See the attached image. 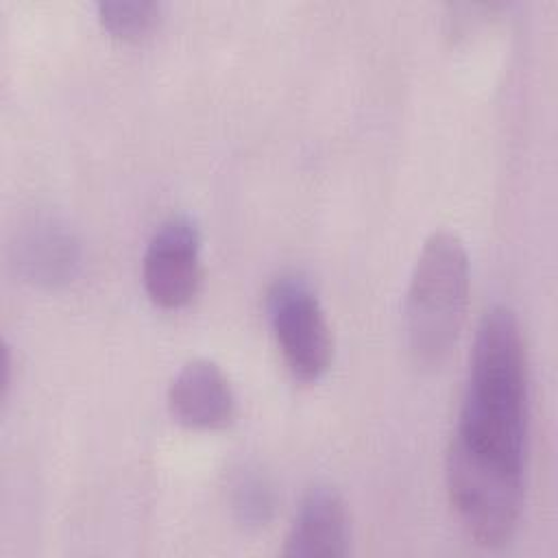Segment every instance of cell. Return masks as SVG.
Listing matches in <instances>:
<instances>
[{
	"instance_id": "obj_8",
	"label": "cell",
	"mask_w": 558,
	"mask_h": 558,
	"mask_svg": "<svg viewBox=\"0 0 558 558\" xmlns=\"http://www.w3.org/2000/svg\"><path fill=\"white\" fill-rule=\"evenodd\" d=\"M233 517L244 527H262L275 514V490L270 480L259 469H240L229 488Z\"/></svg>"
},
{
	"instance_id": "obj_2",
	"label": "cell",
	"mask_w": 558,
	"mask_h": 558,
	"mask_svg": "<svg viewBox=\"0 0 558 558\" xmlns=\"http://www.w3.org/2000/svg\"><path fill=\"white\" fill-rule=\"evenodd\" d=\"M469 255L451 231H434L414 262L405 292L403 323L412 362L440 366L453 349L466 310Z\"/></svg>"
},
{
	"instance_id": "obj_4",
	"label": "cell",
	"mask_w": 558,
	"mask_h": 558,
	"mask_svg": "<svg viewBox=\"0 0 558 558\" xmlns=\"http://www.w3.org/2000/svg\"><path fill=\"white\" fill-rule=\"evenodd\" d=\"M201 233L192 218L170 216L150 235L142 279L150 301L166 310L187 305L201 286Z\"/></svg>"
},
{
	"instance_id": "obj_6",
	"label": "cell",
	"mask_w": 558,
	"mask_h": 558,
	"mask_svg": "<svg viewBox=\"0 0 558 558\" xmlns=\"http://www.w3.org/2000/svg\"><path fill=\"white\" fill-rule=\"evenodd\" d=\"M349 547V514L342 495L329 484L312 486L290 523L283 556L336 558Z\"/></svg>"
},
{
	"instance_id": "obj_9",
	"label": "cell",
	"mask_w": 558,
	"mask_h": 558,
	"mask_svg": "<svg viewBox=\"0 0 558 558\" xmlns=\"http://www.w3.org/2000/svg\"><path fill=\"white\" fill-rule=\"evenodd\" d=\"M102 26L124 39L146 35L161 15V4L155 0H102L98 2Z\"/></svg>"
},
{
	"instance_id": "obj_5",
	"label": "cell",
	"mask_w": 558,
	"mask_h": 558,
	"mask_svg": "<svg viewBox=\"0 0 558 558\" xmlns=\"http://www.w3.org/2000/svg\"><path fill=\"white\" fill-rule=\"evenodd\" d=\"M168 408L190 429H220L235 416V392L214 360L194 357L172 377Z\"/></svg>"
},
{
	"instance_id": "obj_1",
	"label": "cell",
	"mask_w": 558,
	"mask_h": 558,
	"mask_svg": "<svg viewBox=\"0 0 558 558\" xmlns=\"http://www.w3.org/2000/svg\"><path fill=\"white\" fill-rule=\"evenodd\" d=\"M527 368L519 320L490 307L475 331L469 373L445 460L449 504L482 547H504L523 506Z\"/></svg>"
},
{
	"instance_id": "obj_3",
	"label": "cell",
	"mask_w": 558,
	"mask_h": 558,
	"mask_svg": "<svg viewBox=\"0 0 558 558\" xmlns=\"http://www.w3.org/2000/svg\"><path fill=\"white\" fill-rule=\"evenodd\" d=\"M266 312L290 373L301 381L323 377L333 357V336L312 286L299 275L277 277L266 292Z\"/></svg>"
},
{
	"instance_id": "obj_7",
	"label": "cell",
	"mask_w": 558,
	"mask_h": 558,
	"mask_svg": "<svg viewBox=\"0 0 558 558\" xmlns=\"http://www.w3.org/2000/svg\"><path fill=\"white\" fill-rule=\"evenodd\" d=\"M13 259L26 279L41 286H61L76 275L81 246L68 225L50 216H39L20 229L13 244Z\"/></svg>"
}]
</instances>
